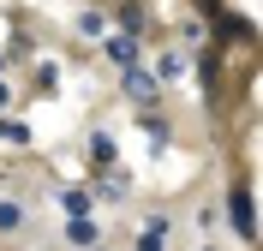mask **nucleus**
Returning <instances> with one entry per match:
<instances>
[{
  "mask_svg": "<svg viewBox=\"0 0 263 251\" xmlns=\"http://www.w3.org/2000/svg\"><path fill=\"white\" fill-rule=\"evenodd\" d=\"M60 209L66 221H90V191H60Z\"/></svg>",
  "mask_w": 263,
  "mask_h": 251,
  "instance_id": "4",
  "label": "nucleus"
},
{
  "mask_svg": "<svg viewBox=\"0 0 263 251\" xmlns=\"http://www.w3.org/2000/svg\"><path fill=\"white\" fill-rule=\"evenodd\" d=\"M90 156H96V162H114V138L96 132V138H90Z\"/></svg>",
  "mask_w": 263,
  "mask_h": 251,
  "instance_id": "8",
  "label": "nucleus"
},
{
  "mask_svg": "<svg viewBox=\"0 0 263 251\" xmlns=\"http://www.w3.org/2000/svg\"><path fill=\"white\" fill-rule=\"evenodd\" d=\"M138 24H144V6H138V0H126V6H120V36H132Z\"/></svg>",
  "mask_w": 263,
  "mask_h": 251,
  "instance_id": "5",
  "label": "nucleus"
},
{
  "mask_svg": "<svg viewBox=\"0 0 263 251\" xmlns=\"http://www.w3.org/2000/svg\"><path fill=\"white\" fill-rule=\"evenodd\" d=\"M162 239H167V221H149L144 239H138V251H162Z\"/></svg>",
  "mask_w": 263,
  "mask_h": 251,
  "instance_id": "6",
  "label": "nucleus"
},
{
  "mask_svg": "<svg viewBox=\"0 0 263 251\" xmlns=\"http://www.w3.org/2000/svg\"><path fill=\"white\" fill-rule=\"evenodd\" d=\"M228 209H233V227H239V234H257V209H251V191H233V203H228Z\"/></svg>",
  "mask_w": 263,
  "mask_h": 251,
  "instance_id": "1",
  "label": "nucleus"
},
{
  "mask_svg": "<svg viewBox=\"0 0 263 251\" xmlns=\"http://www.w3.org/2000/svg\"><path fill=\"white\" fill-rule=\"evenodd\" d=\"M108 60H114L120 72H132L138 66V42H132V36H108Z\"/></svg>",
  "mask_w": 263,
  "mask_h": 251,
  "instance_id": "2",
  "label": "nucleus"
},
{
  "mask_svg": "<svg viewBox=\"0 0 263 251\" xmlns=\"http://www.w3.org/2000/svg\"><path fill=\"white\" fill-rule=\"evenodd\" d=\"M203 251H210V245H203Z\"/></svg>",
  "mask_w": 263,
  "mask_h": 251,
  "instance_id": "11",
  "label": "nucleus"
},
{
  "mask_svg": "<svg viewBox=\"0 0 263 251\" xmlns=\"http://www.w3.org/2000/svg\"><path fill=\"white\" fill-rule=\"evenodd\" d=\"M126 96H132V102H156V78L132 66V72H126Z\"/></svg>",
  "mask_w": 263,
  "mask_h": 251,
  "instance_id": "3",
  "label": "nucleus"
},
{
  "mask_svg": "<svg viewBox=\"0 0 263 251\" xmlns=\"http://www.w3.org/2000/svg\"><path fill=\"white\" fill-rule=\"evenodd\" d=\"M6 102H12V96H6V84H0V108H6Z\"/></svg>",
  "mask_w": 263,
  "mask_h": 251,
  "instance_id": "10",
  "label": "nucleus"
},
{
  "mask_svg": "<svg viewBox=\"0 0 263 251\" xmlns=\"http://www.w3.org/2000/svg\"><path fill=\"white\" fill-rule=\"evenodd\" d=\"M180 72H185V54H162V78L174 84V78H180Z\"/></svg>",
  "mask_w": 263,
  "mask_h": 251,
  "instance_id": "9",
  "label": "nucleus"
},
{
  "mask_svg": "<svg viewBox=\"0 0 263 251\" xmlns=\"http://www.w3.org/2000/svg\"><path fill=\"white\" fill-rule=\"evenodd\" d=\"M66 234H72V245H96V227L90 221H66Z\"/></svg>",
  "mask_w": 263,
  "mask_h": 251,
  "instance_id": "7",
  "label": "nucleus"
}]
</instances>
